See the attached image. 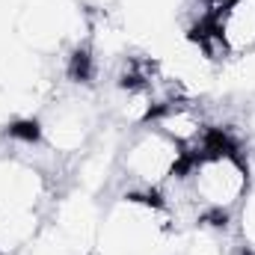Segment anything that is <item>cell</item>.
Instances as JSON below:
<instances>
[{
	"label": "cell",
	"mask_w": 255,
	"mask_h": 255,
	"mask_svg": "<svg viewBox=\"0 0 255 255\" xmlns=\"http://www.w3.org/2000/svg\"><path fill=\"white\" fill-rule=\"evenodd\" d=\"M92 255H178V229L157 196L116 190L104 199Z\"/></svg>",
	"instance_id": "cell-1"
},
{
	"label": "cell",
	"mask_w": 255,
	"mask_h": 255,
	"mask_svg": "<svg viewBox=\"0 0 255 255\" xmlns=\"http://www.w3.org/2000/svg\"><path fill=\"white\" fill-rule=\"evenodd\" d=\"M101 101L104 98L92 83L65 80L63 86H54V92L33 116L39 142L57 160H74L104 130L107 110Z\"/></svg>",
	"instance_id": "cell-2"
},
{
	"label": "cell",
	"mask_w": 255,
	"mask_h": 255,
	"mask_svg": "<svg viewBox=\"0 0 255 255\" xmlns=\"http://www.w3.org/2000/svg\"><path fill=\"white\" fill-rule=\"evenodd\" d=\"M187 148L175 142L166 130L145 122L125 130L116 157V190L157 196L184 166ZM113 190V193H116Z\"/></svg>",
	"instance_id": "cell-3"
},
{
	"label": "cell",
	"mask_w": 255,
	"mask_h": 255,
	"mask_svg": "<svg viewBox=\"0 0 255 255\" xmlns=\"http://www.w3.org/2000/svg\"><path fill=\"white\" fill-rule=\"evenodd\" d=\"M83 9H86V15H98V12H116V6H119V0H77Z\"/></svg>",
	"instance_id": "cell-4"
}]
</instances>
